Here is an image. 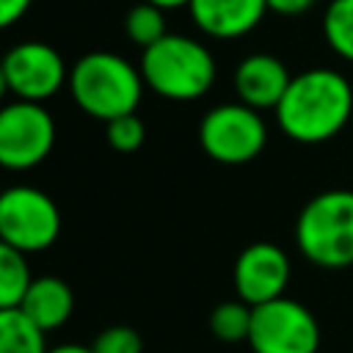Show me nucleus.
Masks as SVG:
<instances>
[{"label":"nucleus","instance_id":"1","mask_svg":"<svg viewBox=\"0 0 353 353\" xmlns=\"http://www.w3.org/2000/svg\"><path fill=\"white\" fill-rule=\"evenodd\" d=\"M273 113L287 138L298 143H323L350 121L353 85L336 69H306L292 74V83Z\"/></svg>","mask_w":353,"mask_h":353},{"label":"nucleus","instance_id":"2","mask_svg":"<svg viewBox=\"0 0 353 353\" xmlns=\"http://www.w3.org/2000/svg\"><path fill=\"white\" fill-rule=\"evenodd\" d=\"M143 85L141 69L108 50L85 52L69 69V91L74 105L105 124L135 113Z\"/></svg>","mask_w":353,"mask_h":353},{"label":"nucleus","instance_id":"3","mask_svg":"<svg viewBox=\"0 0 353 353\" xmlns=\"http://www.w3.org/2000/svg\"><path fill=\"white\" fill-rule=\"evenodd\" d=\"M138 69L154 94L176 102L199 99L215 83V58L199 39L182 33H168L143 50Z\"/></svg>","mask_w":353,"mask_h":353},{"label":"nucleus","instance_id":"4","mask_svg":"<svg viewBox=\"0 0 353 353\" xmlns=\"http://www.w3.org/2000/svg\"><path fill=\"white\" fill-rule=\"evenodd\" d=\"M295 243L320 268L353 265V190L331 188L309 199L295 221Z\"/></svg>","mask_w":353,"mask_h":353},{"label":"nucleus","instance_id":"5","mask_svg":"<svg viewBox=\"0 0 353 353\" xmlns=\"http://www.w3.org/2000/svg\"><path fill=\"white\" fill-rule=\"evenodd\" d=\"M199 143L215 163L243 165L259 157L268 143V124L259 110L243 102L215 105L199 124Z\"/></svg>","mask_w":353,"mask_h":353},{"label":"nucleus","instance_id":"6","mask_svg":"<svg viewBox=\"0 0 353 353\" xmlns=\"http://www.w3.org/2000/svg\"><path fill=\"white\" fill-rule=\"evenodd\" d=\"M61 232L55 201L30 185H14L0 196V243L22 254L44 251Z\"/></svg>","mask_w":353,"mask_h":353},{"label":"nucleus","instance_id":"7","mask_svg":"<svg viewBox=\"0 0 353 353\" xmlns=\"http://www.w3.org/2000/svg\"><path fill=\"white\" fill-rule=\"evenodd\" d=\"M248 345L254 353H317L320 325L303 303L284 295L254 306Z\"/></svg>","mask_w":353,"mask_h":353},{"label":"nucleus","instance_id":"8","mask_svg":"<svg viewBox=\"0 0 353 353\" xmlns=\"http://www.w3.org/2000/svg\"><path fill=\"white\" fill-rule=\"evenodd\" d=\"M55 146V121L39 102L14 99L0 110V163L8 171H28L47 160Z\"/></svg>","mask_w":353,"mask_h":353},{"label":"nucleus","instance_id":"9","mask_svg":"<svg viewBox=\"0 0 353 353\" xmlns=\"http://www.w3.org/2000/svg\"><path fill=\"white\" fill-rule=\"evenodd\" d=\"M0 80L11 97L44 105V99L55 97L63 83H69V72L55 47L44 41H19L6 52Z\"/></svg>","mask_w":353,"mask_h":353},{"label":"nucleus","instance_id":"10","mask_svg":"<svg viewBox=\"0 0 353 353\" xmlns=\"http://www.w3.org/2000/svg\"><path fill=\"white\" fill-rule=\"evenodd\" d=\"M290 273L292 265L284 248H279L276 243H251L237 254L232 281L237 298L254 309L276 298H284Z\"/></svg>","mask_w":353,"mask_h":353},{"label":"nucleus","instance_id":"11","mask_svg":"<svg viewBox=\"0 0 353 353\" xmlns=\"http://www.w3.org/2000/svg\"><path fill=\"white\" fill-rule=\"evenodd\" d=\"M234 94L237 102L254 110H276L281 97L287 94L292 74L287 63L270 52H251L234 69Z\"/></svg>","mask_w":353,"mask_h":353},{"label":"nucleus","instance_id":"12","mask_svg":"<svg viewBox=\"0 0 353 353\" xmlns=\"http://www.w3.org/2000/svg\"><path fill=\"white\" fill-rule=\"evenodd\" d=\"M193 25L221 41L243 39L268 14L265 0H193L188 6Z\"/></svg>","mask_w":353,"mask_h":353},{"label":"nucleus","instance_id":"13","mask_svg":"<svg viewBox=\"0 0 353 353\" xmlns=\"http://www.w3.org/2000/svg\"><path fill=\"white\" fill-rule=\"evenodd\" d=\"M74 309L72 287L58 276H36L28 295L19 303V312L33 320L44 334L61 328Z\"/></svg>","mask_w":353,"mask_h":353},{"label":"nucleus","instance_id":"14","mask_svg":"<svg viewBox=\"0 0 353 353\" xmlns=\"http://www.w3.org/2000/svg\"><path fill=\"white\" fill-rule=\"evenodd\" d=\"M44 336L19 309H0V353H50Z\"/></svg>","mask_w":353,"mask_h":353},{"label":"nucleus","instance_id":"15","mask_svg":"<svg viewBox=\"0 0 353 353\" xmlns=\"http://www.w3.org/2000/svg\"><path fill=\"white\" fill-rule=\"evenodd\" d=\"M28 254L0 243V309H19L36 276H30Z\"/></svg>","mask_w":353,"mask_h":353},{"label":"nucleus","instance_id":"16","mask_svg":"<svg viewBox=\"0 0 353 353\" xmlns=\"http://www.w3.org/2000/svg\"><path fill=\"white\" fill-rule=\"evenodd\" d=\"M124 33L132 44H138L141 50H149L152 44H157L160 39L168 36L163 8H157L146 0L130 6L127 14H124Z\"/></svg>","mask_w":353,"mask_h":353},{"label":"nucleus","instance_id":"17","mask_svg":"<svg viewBox=\"0 0 353 353\" xmlns=\"http://www.w3.org/2000/svg\"><path fill=\"white\" fill-rule=\"evenodd\" d=\"M251 317H254V309L248 303H243L240 298L237 301H223L212 309L210 314V331L215 339L221 342H248V334H251Z\"/></svg>","mask_w":353,"mask_h":353},{"label":"nucleus","instance_id":"18","mask_svg":"<svg viewBox=\"0 0 353 353\" xmlns=\"http://www.w3.org/2000/svg\"><path fill=\"white\" fill-rule=\"evenodd\" d=\"M323 36L328 47L353 63V0H331L323 14Z\"/></svg>","mask_w":353,"mask_h":353},{"label":"nucleus","instance_id":"19","mask_svg":"<svg viewBox=\"0 0 353 353\" xmlns=\"http://www.w3.org/2000/svg\"><path fill=\"white\" fill-rule=\"evenodd\" d=\"M105 138L110 143V149L121 152V154H130V152H138L146 141V127H143V119L138 113H127V116H119L113 121L105 124Z\"/></svg>","mask_w":353,"mask_h":353},{"label":"nucleus","instance_id":"20","mask_svg":"<svg viewBox=\"0 0 353 353\" xmlns=\"http://www.w3.org/2000/svg\"><path fill=\"white\" fill-rule=\"evenodd\" d=\"M91 350L94 353H141L143 342H141V334L132 331L130 325H110L97 334V339L91 342Z\"/></svg>","mask_w":353,"mask_h":353},{"label":"nucleus","instance_id":"21","mask_svg":"<svg viewBox=\"0 0 353 353\" xmlns=\"http://www.w3.org/2000/svg\"><path fill=\"white\" fill-rule=\"evenodd\" d=\"M265 3H268V11L279 17H301L314 6V0H265Z\"/></svg>","mask_w":353,"mask_h":353},{"label":"nucleus","instance_id":"22","mask_svg":"<svg viewBox=\"0 0 353 353\" xmlns=\"http://www.w3.org/2000/svg\"><path fill=\"white\" fill-rule=\"evenodd\" d=\"M33 0H0V25L3 28H11L14 22H19L28 8H30Z\"/></svg>","mask_w":353,"mask_h":353},{"label":"nucleus","instance_id":"23","mask_svg":"<svg viewBox=\"0 0 353 353\" xmlns=\"http://www.w3.org/2000/svg\"><path fill=\"white\" fill-rule=\"evenodd\" d=\"M50 353H94L88 345H77V342H66V345H58L52 347Z\"/></svg>","mask_w":353,"mask_h":353},{"label":"nucleus","instance_id":"24","mask_svg":"<svg viewBox=\"0 0 353 353\" xmlns=\"http://www.w3.org/2000/svg\"><path fill=\"white\" fill-rule=\"evenodd\" d=\"M146 3H152V6H157V8H163V11H168V8H188L193 0H146Z\"/></svg>","mask_w":353,"mask_h":353}]
</instances>
